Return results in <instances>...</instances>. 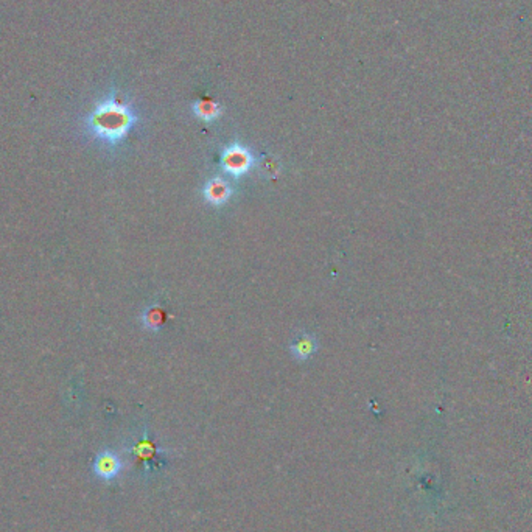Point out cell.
Returning a JSON list of instances; mask_svg holds the SVG:
<instances>
[{"label":"cell","instance_id":"1","mask_svg":"<svg viewBox=\"0 0 532 532\" xmlns=\"http://www.w3.org/2000/svg\"><path fill=\"white\" fill-rule=\"evenodd\" d=\"M138 124V114L128 102L111 91L93 106L86 116V129L93 139L107 147H116L126 139L129 131Z\"/></svg>","mask_w":532,"mask_h":532},{"label":"cell","instance_id":"2","mask_svg":"<svg viewBox=\"0 0 532 532\" xmlns=\"http://www.w3.org/2000/svg\"><path fill=\"white\" fill-rule=\"evenodd\" d=\"M220 164L225 173L234 178H240L253 168L254 156L248 147L241 145V143H232V145L222 149Z\"/></svg>","mask_w":532,"mask_h":532},{"label":"cell","instance_id":"3","mask_svg":"<svg viewBox=\"0 0 532 532\" xmlns=\"http://www.w3.org/2000/svg\"><path fill=\"white\" fill-rule=\"evenodd\" d=\"M121 472V461L116 453L111 450H103L98 453V456L93 461V473L97 474L100 479L103 481H112L117 478Z\"/></svg>","mask_w":532,"mask_h":532},{"label":"cell","instance_id":"4","mask_svg":"<svg viewBox=\"0 0 532 532\" xmlns=\"http://www.w3.org/2000/svg\"><path fill=\"white\" fill-rule=\"evenodd\" d=\"M232 185L220 176L208 179L204 185V198L208 204L222 206L232 197Z\"/></svg>","mask_w":532,"mask_h":532},{"label":"cell","instance_id":"5","mask_svg":"<svg viewBox=\"0 0 532 532\" xmlns=\"http://www.w3.org/2000/svg\"><path fill=\"white\" fill-rule=\"evenodd\" d=\"M316 350H318V341L310 333H300L291 343L293 355L300 361H305V359L313 357Z\"/></svg>","mask_w":532,"mask_h":532},{"label":"cell","instance_id":"6","mask_svg":"<svg viewBox=\"0 0 532 532\" xmlns=\"http://www.w3.org/2000/svg\"><path fill=\"white\" fill-rule=\"evenodd\" d=\"M193 114L204 121H213L221 116V106L213 100L203 98L193 103Z\"/></svg>","mask_w":532,"mask_h":532},{"label":"cell","instance_id":"7","mask_svg":"<svg viewBox=\"0 0 532 532\" xmlns=\"http://www.w3.org/2000/svg\"><path fill=\"white\" fill-rule=\"evenodd\" d=\"M143 326L149 330H161V327L165 324V312L159 305H151L148 307L142 314Z\"/></svg>","mask_w":532,"mask_h":532}]
</instances>
